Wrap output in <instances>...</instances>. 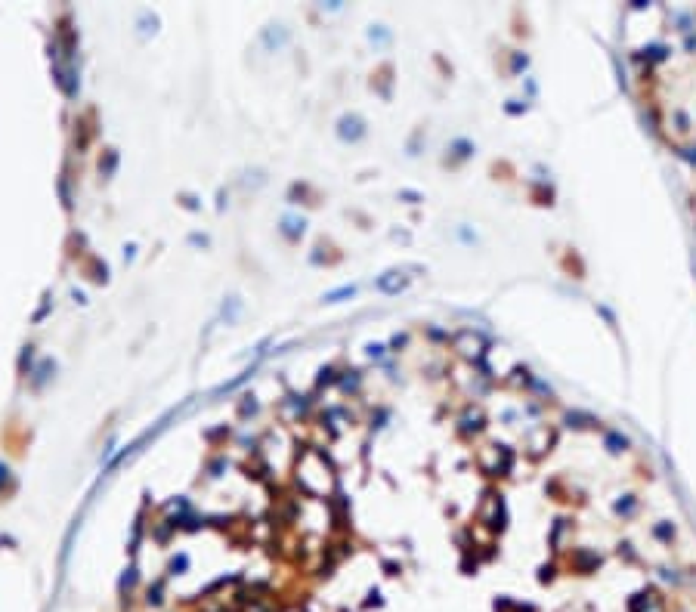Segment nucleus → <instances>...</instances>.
Wrapping results in <instances>:
<instances>
[{
  "instance_id": "nucleus-1",
  "label": "nucleus",
  "mask_w": 696,
  "mask_h": 612,
  "mask_svg": "<svg viewBox=\"0 0 696 612\" xmlns=\"http://www.w3.org/2000/svg\"><path fill=\"white\" fill-rule=\"evenodd\" d=\"M628 612H666V600L656 591H637L628 600Z\"/></svg>"
},
{
  "instance_id": "nucleus-3",
  "label": "nucleus",
  "mask_w": 696,
  "mask_h": 612,
  "mask_svg": "<svg viewBox=\"0 0 696 612\" xmlns=\"http://www.w3.org/2000/svg\"><path fill=\"white\" fill-rule=\"evenodd\" d=\"M341 136L344 140H356V136H362V121L359 118H344L341 121Z\"/></svg>"
},
{
  "instance_id": "nucleus-4",
  "label": "nucleus",
  "mask_w": 696,
  "mask_h": 612,
  "mask_svg": "<svg viewBox=\"0 0 696 612\" xmlns=\"http://www.w3.org/2000/svg\"><path fill=\"white\" fill-rule=\"evenodd\" d=\"M353 291H356V288H341V291H335V294H328V297H325V300H328V304H335V300H337V297H353Z\"/></svg>"
},
{
  "instance_id": "nucleus-2",
  "label": "nucleus",
  "mask_w": 696,
  "mask_h": 612,
  "mask_svg": "<svg viewBox=\"0 0 696 612\" xmlns=\"http://www.w3.org/2000/svg\"><path fill=\"white\" fill-rule=\"evenodd\" d=\"M406 282H409V279H406L402 272H387L384 279H378V288L387 291V294H396L400 288H406Z\"/></svg>"
}]
</instances>
